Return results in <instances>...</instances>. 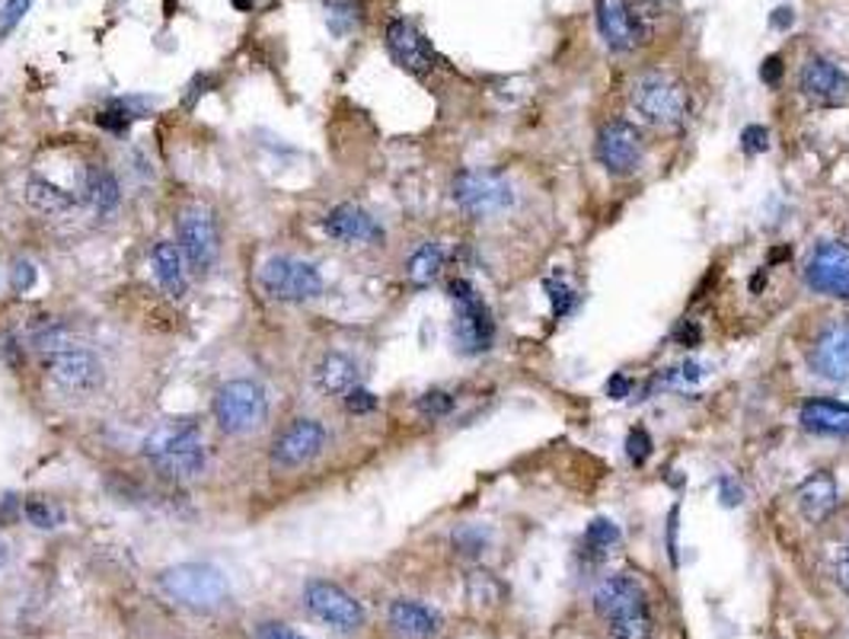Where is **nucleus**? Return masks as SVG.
<instances>
[{
  "mask_svg": "<svg viewBox=\"0 0 849 639\" xmlns=\"http://www.w3.org/2000/svg\"><path fill=\"white\" fill-rule=\"evenodd\" d=\"M32 346L42 352L45 371L52 374V381L61 390H68V393H93L103 384V364H100V359L90 349L71 342V333L61 323H52L45 317V323L32 333Z\"/></svg>",
  "mask_w": 849,
  "mask_h": 639,
  "instance_id": "nucleus-1",
  "label": "nucleus"
},
{
  "mask_svg": "<svg viewBox=\"0 0 849 639\" xmlns=\"http://www.w3.org/2000/svg\"><path fill=\"white\" fill-rule=\"evenodd\" d=\"M630 103L649 125L664 128V132L681 128L690 118V93L684 90V84H677L674 78L658 74V71L639 74L632 81Z\"/></svg>",
  "mask_w": 849,
  "mask_h": 639,
  "instance_id": "nucleus-4",
  "label": "nucleus"
},
{
  "mask_svg": "<svg viewBox=\"0 0 849 639\" xmlns=\"http://www.w3.org/2000/svg\"><path fill=\"white\" fill-rule=\"evenodd\" d=\"M630 393H632L630 374H620V371H617V374L607 381V396H610V400H627Z\"/></svg>",
  "mask_w": 849,
  "mask_h": 639,
  "instance_id": "nucleus-43",
  "label": "nucleus"
},
{
  "mask_svg": "<svg viewBox=\"0 0 849 639\" xmlns=\"http://www.w3.org/2000/svg\"><path fill=\"white\" fill-rule=\"evenodd\" d=\"M798 422L811 435L849 439V406L847 403H837V400H821V396L805 400L801 410H798Z\"/></svg>",
  "mask_w": 849,
  "mask_h": 639,
  "instance_id": "nucleus-22",
  "label": "nucleus"
},
{
  "mask_svg": "<svg viewBox=\"0 0 849 639\" xmlns=\"http://www.w3.org/2000/svg\"><path fill=\"white\" fill-rule=\"evenodd\" d=\"M211 413H215V422H218L224 435H249V432L262 429L266 419H269L266 388L259 381H249V378L227 381L215 393Z\"/></svg>",
  "mask_w": 849,
  "mask_h": 639,
  "instance_id": "nucleus-5",
  "label": "nucleus"
},
{
  "mask_svg": "<svg viewBox=\"0 0 849 639\" xmlns=\"http://www.w3.org/2000/svg\"><path fill=\"white\" fill-rule=\"evenodd\" d=\"M667 559L674 566L681 563V505H674L667 515Z\"/></svg>",
  "mask_w": 849,
  "mask_h": 639,
  "instance_id": "nucleus-39",
  "label": "nucleus"
},
{
  "mask_svg": "<svg viewBox=\"0 0 849 639\" xmlns=\"http://www.w3.org/2000/svg\"><path fill=\"white\" fill-rule=\"evenodd\" d=\"M627 457L632 467H645V461L652 457V435L645 432V425H632L627 432Z\"/></svg>",
  "mask_w": 849,
  "mask_h": 639,
  "instance_id": "nucleus-35",
  "label": "nucleus"
},
{
  "mask_svg": "<svg viewBox=\"0 0 849 639\" xmlns=\"http://www.w3.org/2000/svg\"><path fill=\"white\" fill-rule=\"evenodd\" d=\"M327 445V429L317 419H294L272 445L275 471H301L310 461L320 457Z\"/></svg>",
  "mask_w": 849,
  "mask_h": 639,
  "instance_id": "nucleus-14",
  "label": "nucleus"
},
{
  "mask_svg": "<svg viewBox=\"0 0 849 639\" xmlns=\"http://www.w3.org/2000/svg\"><path fill=\"white\" fill-rule=\"evenodd\" d=\"M327 23L332 35H349L364 23V7L361 0H327Z\"/></svg>",
  "mask_w": 849,
  "mask_h": 639,
  "instance_id": "nucleus-30",
  "label": "nucleus"
},
{
  "mask_svg": "<svg viewBox=\"0 0 849 639\" xmlns=\"http://www.w3.org/2000/svg\"><path fill=\"white\" fill-rule=\"evenodd\" d=\"M86 195H90V202H93L96 215H110V212L118 208V202H122L118 179L112 176L110 169H103V167L90 169V176H86Z\"/></svg>",
  "mask_w": 849,
  "mask_h": 639,
  "instance_id": "nucleus-27",
  "label": "nucleus"
},
{
  "mask_svg": "<svg viewBox=\"0 0 849 639\" xmlns=\"http://www.w3.org/2000/svg\"><path fill=\"white\" fill-rule=\"evenodd\" d=\"M451 195H454L457 208L469 218H489V215L511 208V202H515L511 183L495 169H464V173H457Z\"/></svg>",
  "mask_w": 849,
  "mask_h": 639,
  "instance_id": "nucleus-8",
  "label": "nucleus"
},
{
  "mask_svg": "<svg viewBox=\"0 0 849 639\" xmlns=\"http://www.w3.org/2000/svg\"><path fill=\"white\" fill-rule=\"evenodd\" d=\"M313 381H317V388L323 390V393L345 396L349 390L358 388V364L349 355H342V352H329L317 364Z\"/></svg>",
  "mask_w": 849,
  "mask_h": 639,
  "instance_id": "nucleus-23",
  "label": "nucleus"
},
{
  "mask_svg": "<svg viewBox=\"0 0 849 639\" xmlns=\"http://www.w3.org/2000/svg\"><path fill=\"white\" fill-rule=\"evenodd\" d=\"M32 285H35V266L27 262V259H17L13 269H10V288H13L17 295H23Z\"/></svg>",
  "mask_w": 849,
  "mask_h": 639,
  "instance_id": "nucleus-40",
  "label": "nucleus"
},
{
  "mask_svg": "<svg viewBox=\"0 0 849 639\" xmlns=\"http://www.w3.org/2000/svg\"><path fill=\"white\" fill-rule=\"evenodd\" d=\"M466 598L476 605V608H493L505 598V585L495 579V573L489 569H473L466 576Z\"/></svg>",
  "mask_w": 849,
  "mask_h": 639,
  "instance_id": "nucleus-29",
  "label": "nucleus"
},
{
  "mask_svg": "<svg viewBox=\"0 0 849 639\" xmlns=\"http://www.w3.org/2000/svg\"><path fill=\"white\" fill-rule=\"evenodd\" d=\"M454 396L447 393V390H428V393H422L418 396V403H415V410L422 413L425 419H447L454 413Z\"/></svg>",
  "mask_w": 849,
  "mask_h": 639,
  "instance_id": "nucleus-34",
  "label": "nucleus"
},
{
  "mask_svg": "<svg viewBox=\"0 0 849 639\" xmlns=\"http://www.w3.org/2000/svg\"><path fill=\"white\" fill-rule=\"evenodd\" d=\"M783 78H786V61H783V55L764 58V64H760V81L767 86H779L783 84Z\"/></svg>",
  "mask_w": 849,
  "mask_h": 639,
  "instance_id": "nucleus-42",
  "label": "nucleus"
},
{
  "mask_svg": "<svg viewBox=\"0 0 849 639\" xmlns=\"http://www.w3.org/2000/svg\"><path fill=\"white\" fill-rule=\"evenodd\" d=\"M808 368L830 381V384H847L849 381V317H840L827 323L821 333L815 336L808 349Z\"/></svg>",
  "mask_w": 849,
  "mask_h": 639,
  "instance_id": "nucleus-15",
  "label": "nucleus"
},
{
  "mask_svg": "<svg viewBox=\"0 0 849 639\" xmlns=\"http://www.w3.org/2000/svg\"><path fill=\"white\" fill-rule=\"evenodd\" d=\"M345 410H349L352 416H367V413L377 410V396H374L371 390L352 388L345 393Z\"/></svg>",
  "mask_w": 849,
  "mask_h": 639,
  "instance_id": "nucleus-38",
  "label": "nucleus"
},
{
  "mask_svg": "<svg viewBox=\"0 0 849 639\" xmlns=\"http://www.w3.org/2000/svg\"><path fill=\"white\" fill-rule=\"evenodd\" d=\"M543 291H547L549 307H552V317H569V313L576 310L578 295L569 281L549 276V278H543Z\"/></svg>",
  "mask_w": 849,
  "mask_h": 639,
  "instance_id": "nucleus-32",
  "label": "nucleus"
},
{
  "mask_svg": "<svg viewBox=\"0 0 849 639\" xmlns=\"http://www.w3.org/2000/svg\"><path fill=\"white\" fill-rule=\"evenodd\" d=\"M161 588L166 598H173L183 608L193 611H215L230 598V585L220 576V569L208 563H179L161 573Z\"/></svg>",
  "mask_w": 849,
  "mask_h": 639,
  "instance_id": "nucleus-6",
  "label": "nucleus"
},
{
  "mask_svg": "<svg viewBox=\"0 0 849 639\" xmlns=\"http://www.w3.org/2000/svg\"><path fill=\"white\" fill-rule=\"evenodd\" d=\"M594 154H598V164L610 176H620V179L632 176L635 169L642 167V135L627 118H610L598 132Z\"/></svg>",
  "mask_w": 849,
  "mask_h": 639,
  "instance_id": "nucleus-9",
  "label": "nucleus"
},
{
  "mask_svg": "<svg viewBox=\"0 0 849 639\" xmlns=\"http://www.w3.org/2000/svg\"><path fill=\"white\" fill-rule=\"evenodd\" d=\"M451 333H454V346L457 352L464 355H483L489 352L495 342V320L489 305L479 298V291L466 295L460 301H454V323H451Z\"/></svg>",
  "mask_w": 849,
  "mask_h": 639,
  "instance_id": "nucleus-12",
  "label": "nucleus"
},
{
  "mask_svg": "<svg viewBox=\"0 0 849 639\" xmlns=\"http://www.w3.org/2000/svg\"><path fill=\"white\" fill-rule=\"evenodd\" d=\"M154 276L161 281V288H164L169 298H183L186 295V259H183V250H179V244H157L154 247Z\"/></svg>",
  "mask_w": 849,
  "mask_h": 639,
  "instance_id": "nucleus-24",
  "label": "nucleus"
},
{
  "mask_svg": "<svg viewBox=\"0 0 849 639\" xmlns=\"http://www.w3.org/2000/svg\"><path fill=\"white\" fill-rule=\"evenodd\" d=\"M793 23H795L793 7H776V10L769 13V27L773 29H789Z\"/></svg>",
  "mask_w": 849,
  "mask_h": 639,
  "instance_id": "nucleus-47",
  "label": "nucleus"
},
{
  "mask_svg": "<svg viewBox=\"0 0 849 639\" xmlns=\"http://www.w3.org/2000/svg\"><path fill=\"white\" fill-rule=\"evenodd\" d=\"M259 285L272 301L303 305L323 295V276L313 262H303L294 256H272L259 269Z\"/></svg>",
  "mask_w": 849,
  "mask_h": 639,
  "instance_id": "nucleus-7",
  "label": "nucleus"
},
{
  "mask_svg": "<svg viewBox=\"0 0 849 639\" xmlns=\"http://www.w3.org/2000/svg\"><path fill=\"white\" fill-rule=\"evenodd\" d=\"M741 151L744 154H767L769 151V128L767 125H747L741 132Z\"/></svg>",
  "mask_w": 849,
  "mask_h": 639,
  "instance_id": "nucleus-37",
  "label": "nucleus"
},
{
  "mask_svg": "<svg viewBox=\"0 0 849 639\" xmlns=\"http://www.w3.org/2000/svg\"><path fill=\"white\" fill-rule=\"evenodd\" d=\"M594 611L601 614L610 639H652V611L645 588L632 576H607L594 588Z\"/></svg>",
  "mask_w": 849,
  "mask_h": 639,
  "instance_id": "nucleus-2",
  "label": "nucleus"
},
{
  "mask_svg": "<svg viewBox=\"0 0 849 639\" xmlns=\"http://www.w3.org/2000/svg\"><path fill=\"white\" fill-rule=\"evenodd\" d=\"M27 518H29V525H35V528H42V530H49V528H58V525H64V508L58 505V502L52 499H42V496H35V499H29L27 502Z\"/></svg>",
  "mask_w": 849,
  "mask_h": 639,
  "instance_id": "nucleus-33",
  "label": "nucleus"
},
{
  "mask_svg": "<svg viewBox=\"0 0 849 639\" xmlns=\"http://www.w3.org/2000/svg\"><path fill=\"white\" fill-rule=\"evenodd\" d=\"M801 93L818 106H840L849 100V74L830 58H808L801 68Z\"/></svg>",
  "mask_w": 849,
  "mask_h": 639,
  "instance_id": "nucleus-18",
  "label": "nucleus"
},
{
  "mask_svg": "<svg viewBox=\"0 0 849 639\" xmlns=\"http://www.w3.org/2000/svg\"><path fill=\"white\" fill-rule=\"evenodd\" d=\"M307 598V608L317 620H323L329 627L342 630V633H352L364 623V608L358 601L355 595H349L342 585L327 583V579H317V583L307 585L303 591Z\"/></svg>",
  "mask_w": 849,
  "mask_h": 639,
  "instance_id": "nucleus-13",
  "label": "nucleus"
},
{
  "mask_svg": "<svg viewBox=\"0 0 849 639\" xmlns=\"http://www.w3.org/2000/svg\"><path fill=\"white\" fill-rule=\"evenodd\" d=\"M3 559H7V550H3V540H0V566H3Z\"/></svg>",
  "mask_w": 849,
  "mask_h": 639,
  "instance_id": "nucleus-50",
  "label": "nucleus"
},
{
  "mask_svg": "<svg viewBox=\"0 0 849 639\" xmlns=\"http://www.w3.org/2000/svg\"><path fill=\"white\" fill-rule=\"evenodd\" d=\"M493 544V534L483 525H460V528L451 534V547L457 550V556L464 559H479V556L489 550Z\"/></svg>",
  "mask_w": 849,
  "mask_h": 639,
  "instance_id": "nucleus-31",
  "label": "nucleus"
},
{
  "mask_svg": "<svg viewBox=\"0 0 849 639\" xmlns=\"http://www.w3.org/2000/svg\"><path fill=\"white\" fill-rule=\"evenodd\" d=\"M384 39L386 52H390V58H393L403 71H410L415 78H425V74L435 71L438 55H435L432 42L425 39V32L415 27V23H410V20H390Z\"/></svg>",
  "mask_w": 849,
  "mask_h": 639,
  "instance_id": "nucleus-16",
  "label": "nucleus"
},
{
  "mask_svg": "<svg viewBox=\"0 0 849 639\" xmlns=\"http://www.w3.org/2000/svg\"><path fill=\"white\" fill-rule=\"evenodd\" d=\"M444 250L441 244H422L418 250H412V256L406 259V278L415 288H432L441 278V269H444Z\"/></svg>",
  "mask_w": 849,
  "mask_h": 639,
  "instance_id": "nucleus-26",
  "label": "nucleus"
},
{
  "mask_svg": "<svg viewBox=\"0 0 849 639\" xmlns=\"http://www.w3.org/2000/svg\"><path fill=\"white\" fill-rule=\"evenodd\" d=\"M27 202L42 212V215H64L77 205V195L61 189L58 183H49V179H39V176H29L27 179Z\"/></svg>",
  "mask_w": 849,
  "mask_h": 639,
  "instance_id": "nucleus-25",
  "label": "nucleus"
},
{
  "mask_svg": "<svg viewBox=\"0 0 849 639\" xmlns=\"http://www.w3.org/2000/svg\"><path fill=\"white\" fill-rule=\"evenodd\" d=\"M834 579L843 588V595H849V547H843L834 559Z\"/></svg>",
  "mask_w": 849,
  "mask_h": 639,
  "instance_id": "nucleus-44",
  "label": "nucleus"
},
{
  "mask_svg": "<svg viewBox=\"0 0 849 639\" xmlns=\"http://www.w3.org/2000/svg\"><path fill=\"white\" fill-rule=\"evenodd\" d=\"M805 281L815 295L849 301V244L824 240L805 262Z\"/></svg>",
  "mask_w": 849,
  "mask_h": 639,
  "instance_id": "nucleus-11",
  "label": "nucleus"
},
{
  "mask_svg": "<svg viewBox=\"0 0 849 639\" xmlns=\"http://www.w3.org/2000/svg\"><path fill=\"white\" fill-rule=\"evenodd\" d=\"M744 502V486L735 476H718V505L725 508H738Z\"/></svg>",
  "mask_w": 849,
  "mask_h": 639,
  "instance_id": "nucleus-41",
  "label": "nucleus"
},
{
  "mask_svg": "<svg viewBox=\"0 0 849 639\" xmlns=\"http://www.w3.org/2000/svg\"><path fill=\"white\" fill-rule=\"evenodd\" d=\"M237 7H249V3H256V0H234Z\"/></svg>",
  "mask_w": 849,
  "mask_h": 639,
  "instance_id": "nucleus-49",
  "label": "nucleus"
},
{
  "mask_svg": "<svg viewBox=\"0 0 849 639\" xmlns=\"http://www.w3.org/2000/svg\"><path fill=\"white\" fill-rule=\"evenodd\" d=\"M764 285H767V272H757V276L750 278V291H754V295H760Z\"/></svg>",
  "mask_w": 849,
  "mask_h": 639,
  "instance_id": "nucleus-48",
  "label": "nucleus"
},
{
  "mask_svg": "<svg viewBox=\"0 0 849 639\" xmlns=\"http://www.w3.org/2000/svg\"><path fill=\"white\" fill-rule=\"evenodd\" d=\"M386 620L400 637L406 639H432L438 637L441 627H444V617L435 608L412 601V598H396L386 611Z\"/></svg>",
  "mask_w": 849,
  "mask_h": 639,
  "instance_id": "nucleus-21",
  "label": "nucleus"
},
{
  "mask_svg": "<svg viewBox=\"0 0 849 639\" xmlns=\"http://www.w3.org/2000/svg\"><path fill=\"white\" fill-rule=\"evenodd\" d=\"M700 339H703V330L696 327V320H686L684 327L677 330V342H681V346H686V349L700 346Z\"/></svg>",
  "mask_w": 849,
  "mask_h": 639,
  "instance_id": "nucleus-46",
  "label": "nucleus"
},
{
  "mask_svg": "<svg viewBox=\"0 0 849 639\" xmlns=\"http://www.w3.org/2000/svg\"><path fill=\"white\" fill-rule=\"evenodd\" d=\"M144 457L164 473L166 480H176V483L195 480L205 471V461H208L201 432L193 419H173V422L157 425L144 439Z\"/></svg>",
  "mask_w": 849,
  "mask_h": 639,
  "instance_id": "nucleus-3",
  "label": "nucleus"
},
{
  "mask_svg": "<svg viewBox=\"0 0 849 639\" xmlns=\"http://www.w3.org/2000/svg\"><path fill=\"white\" fill-rule=\"evenodd\" d=\"M598 29L610 52H632L649 35V27L632 10L630 0H598Z\"/></svg>",
  "mask_w": 849,
  "mask_h": 639,
  "instance_id": "nucleus-17",
  "label": "nucleus"
},
{
  "mask_svg": "<svg viewBox=\"0 0 849 639\" xmlns=\"http://www.w3.org/2000/svg\"><path fill=\"white\" fill-rule=\"evenodd\" d=\"M179 250L195 272H211L220 256V230L215 215L201 205H193L179 218Z\"/></svg>",
  "mask_w": 849,
  "mask_h": 639,
  "instance_id": "nucleus-10",
  "label": "nucleus"
},
{
  "mask_svg": "<svg viewBox=\"0 0 849 639\" xmlns=\"http://www.w3.org/2000/svg\"><path fill=\"white\" fill-rule=\"evenodd\" d=\"M29 7H32V0H3V7H0V42L23 23Z\"/></svg>",
  "mask_w": 849,
  "mask_h": 639,
  "instance_id": "nucleus-36",
  "label": "nucleus"
},
{
  "mask_svg": "<svg viewBox=\"0 0 849 639\" xmlns=\"http://www.w3.org/2000/svg\"><path fill=\"white\" fill-rule=\"evenodd\" d=\"M795 505H798V512H801L811 525H824V522L837 512V505H840V493H837L834 473H808V476L795 486Z\"/></svg>",
  "mask_w": 849,
  "mask_h": 639,
  "instance_id": "nucleus-20",
  "label": "nucleus"
},
{
  "mask_svg": "<svg viewBox=\"0 0 849 639\" xmlns=\"http://www.w3.org/2000/svg\"><path fill=\"white\" fill-rule=\"evenodd\" d=\"M623 544V530L620 525H613L610 518H591V525L584 530V554L594 556V559H603V556H610L617 547Z\"/></svg>",
  "mask_w": 849,
  "mask_h": 639,
  "instance_id": "nucleus-28",
  "label": "nucleus"
},
{
  "mask_svg": "<svg viewBox=\"0 0 849 639\" xmlns=\"http://www.w3.org/2000/svg\"><path fill=\"white\" fill-rule=\"evenodd\" d=\"M256 639H307L301 633H294V630H288L284 623H262L259 627V633Z\"/></svg>",
  "mask_w": 849,
  "mask_h": 639,
  "instance_id": "nucleus-45",
  "label": "nucleus"
},
{
  "mask_svg": "<svg viewBox=\"0 0 849 639\" xmlns=\"http://www.w3.org/2000/svg\"><path fill=\"white\" fill-rule=\"evenodd\" d=\"M329 240L335 244H384V227L371 218L361 205H335L323 221Z\"/></svg>",
  "mask_w": 849,
  "mask_h": 639,
  "instance_id": "nucleus-19",
  "label": "nucleus"
}]
</instances>
